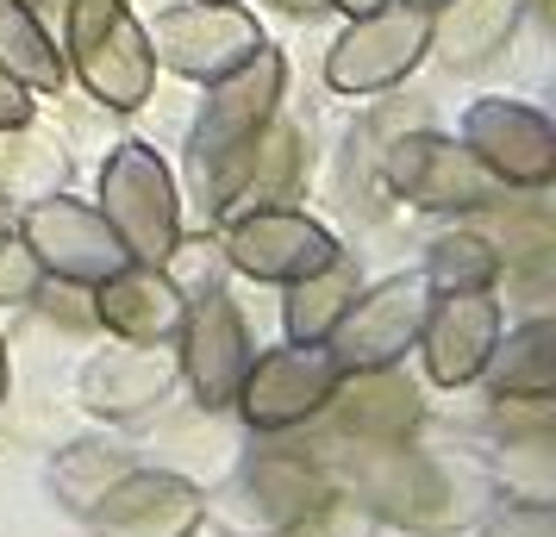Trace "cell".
I'll return each mask as SVG.
<instances>
[{
  "label": "cell",
  "mask_w": 556,
  "mask_h": 537,
  "mask_svg": "<svg viewBox=\"0 0 556 537\" xmlns=\"http://www.w3.org/2000/svg\"><path fill=\"white\" fill-rule=\"evenodd\" d=\"M281 81H288V63L269 44L251 63H238L231 76L206 81L201 119L188 131V188H194L206 219H226L231 206H238V188L251 176L256 138L281 113Z\"/></svg>",
  "instance_id": "obj_1"
},
{
  "label": "cell",
  "mask_w": 556,
  "mask_h": 537,
  "mask_svg": "<svg viewBox=\"0 0 556 537\" xmlns=\"http://www.w3.org/2000/svg\"><path fill=\"white\" fill-rule=\"evenodd\" d=\"M406 7H426V13H438V7H444V0H406Z\"/></svg>",
  "instance_id": "obj_35"
},
{
  "label": "cell",
  "mask_w": 556,
  "mask_h": 537,
  "mask_svg": "<svg viewBox=\"0 0 556 537\" xmlns=\"http://www.w3.org/2000/svg\"><path fill=\"white\" fill-rule=\"evenodd\" d=\"M176 344H119V350H94L81 362L76 394L94 419H144L176 394Z\"/></svg>",
  "instance_id": "obj_19"
},
{
  "label": "cell",
  "mask_w": 556,
  "mask_h": 537,
  "mask_svg": "<svg viewBox=\"0 0 556 537\" xmlns=\"http://www.w3.org/2000/svg\"><path fill=\"white\" fill-rule=\"evenodd\" d=\"M251 357H256L251 332H244V312L226 294V282L194 287L176 332V362H181V382L194 387V400L206 412H226L238 400V382H244Z\"/></svg>",
  "instance_id": "obj_10"
},
{
  "label": "cell",
  "mask_w": 556,
  "mask_h": 537,
  "mask_svg": "<svg viewBox=\"0 0 556 537\" xmlns=\"http://www.w3.org/2000/svg\"><path fill=\"white\" fill-rule=\"evenodd\" d=\"M481 382L506 407H551L556 394V319H526L519 332L494 337Z\"/></svg>",
  "instance_id": "obj_21"
},
{
  "label": "cell",
  "mask_w": 556,
  "mask_h": 537,
  "mask_svg": "<svg viewBox=\"0 0 556 537\" xmlns=\"http://www.w3.org/2000/svg\"><path fill=\"white\" fill-rule=\"evenodd\" d=\"M501 251H494V238L476 226H456V231H438L426 244V276L431 294H451V287H494L501 282Z\"/></svg>",
  "instance_id": "obj_26"
},
{
  "label": "cell",
  "mask_w": 556,
  "mask_h": 537,
  "mask_svg": "<svg viewBox=\"0 0 556 537\" xmlns=\"http://www.w3.org/2000/svg\"><path fill=\"white\" fill-rule=\"evenodd\" d=\"M326 7H338V13H351L356 20V13H376V7H388V0H326Z\"/></svg>",
  "instance_id": "obj_32"
},
{
  "label": "cell",
  "mask_w": 556,
  "mask_h": 537,
  "mask_svg": "<svg viewBox=\"0 0 556 537\" xmlns=\"http://www.w3.org/2000/svg\"><path fill=\"white\" fill-rule=\"evenodd\" d=\"M519 13H526V0H444L431 13V51L444 56L456 76H476L513 44Z\"/></svg>",
  "instance_id": "obj_20"
},
{
  "label": "cell",
  "mask_w": 556,
  "mask_h": 537,
  "mask_svg": "<svg viewBox=\"0 0 556 537\" xmlns=\"http://www.w3.org/2000/svg\"><path fill=\"white\" fill-rule=\"evenodd\" d=\"M7 387H13V362H7V337H0V407H7Z\"/></svg>",
  "instance_id": "obj_33"
},
{
  "label": "cell",
  "mask_w": 556,
  "mask_h": 537,
  "mask_svg": "<svg viewBox=\"0 0 556 537\" xmlns=\"http://www.w3.org/2000/svg\"><path fill=\"white\" fill-rule=\"evenodd\" d=\"M338 375H344V369H338V357H331L326 344H294V337H288L281 350L251 357L231 407L244 412V425L263 432V437L294 432V425H306V419L326 412Z\"/></svg>",
  "instance_id": "obj_9"
},
{
  "label": "cell",
  "mask_w": 556,
  "mask_h": 537,
  "mask_svg": "<svg viewBox=\"0 0 556 537\" xmlns=\"http://www.w3.org/2000/svg\"><path fill=\"white\" fill-rule=\"evenodd\" d=\"M426 56H431V13L406 7V0H388L376 13H356L351 26L331 38L326 88L351 94V101H369V94L401 88Z\"/></svg>",
  "instance_id": "obj_4"
},
{
  "label": "cell",
  "mask_w": 556,
  "mask_h": 537,
  "mask_svg": "<svg viewBox=\"0 0 556 537\" xmlns=\"http://www.w3.org/2000/svg\"><path fill=\"white\" fill-rule=\"evenodd\" d=\"M331 256H338V238L294 206H238L219 219V263L251 282L288 287L313 269H326Z\"/></svg>",
  "instance_id": "obj_8"
},
{
  "label": "cell",
  "mask_w": 556,
  "mask_h": 537,
  "mask_svg": "<svg viewBox=\"0 0 556 537\" xmlns=\"http://www.w3.org/2000/svg\"><path fill=\"white\" fill-rule=\"evenodd\" d=\"M463 144L501 188L544 194L556 181V126L526 101H501V94L476 101L463 113Z\"/></svg>",
  "instance_id": "obj_12"
},
{
  "label": "cell",
  "mask_w": 556,
  "mask_h": 537,
  "mask_svg": "<svg viewBox=\"0 0 556 537\" xmlns=\"http://www.w3.org/2000/svg\"><path fill=\"white\" fill-rule=\"evenodd\" d=\"M20 126H31V88L0 69V131H20Z\"/></svg>",
  "instance_id": "obj_30"
},
{
  "label": "cell",
  "mask_w": 556,
  "mask_h": 537,
  "mask_svg": "<svg viewBox=\"0 0 556 537\" xmlns=\"http://www.w3.org/2000/svg\"><path fill=\"white\" fill-rule=\"evenodd\" d=\"M101 219L113 226V238L126 244L131 263H176L181 251V194L169 163L151 144H113L101 163Z\"/></svg>",
  "instance_id": "obj_3"
},
{
  "label": "cell",
  "mask_w": 556,
  "mask_h": 537,
  "mask_svg": "<svg viewBox=\"0 0 556 537\" xmlns=\"http://www.w3.org/2000/svg\"><path fill=\"white\" fill-rule=\"evenodd\" d=\"M144 38H151L156 69H176L188 81H219L269 44L256 13H244L238 0H181L169 13H156Z\"/></svg>",
  "instance_id": "obj_7"
},
{
  "label": "cell",
  "mask_w": 556,
  "mask_h": 537,
  "mask_svg": "<svg viewBox=\"0 0 556 537\" xmlns=\"http://www.w3.org/2000/svg\"><path fill=\"white\" fill-rule=\"evenodd\" d=\"M431 307V282L426 276H388L381 287H363L344 319L331 325L326 350L338 357V369H388L419 344Z\"/></svg>",
  "instance_id": "obj_13"
},
{
  "label": "cell",
  "mask_w": 556,
  "mask_h": 537,
  "mask_svg": "<svg viewBox=\"0 0 556 537\" xmlns=\"http://www.w3.org/2000/svg\"><path fill=\"white\" fill-rule=\"evenodd\" d=\"M301 176H306V138H301V126H288L276 113L251 151V176L238 188V206H288L301 194Z\"/></svg>",
  "instance_id": "obj_25"
},
{
  "label": "cell",
  "mask_w": 556,
  "mask_h": 537,
  "mask_svg": "<svg viewBox=\"0 0 556 537\" xmlns=\"http://www.w3.org/2000/svg\"><path fill=\"white\" fill-rule=\"evenodd\" d=\"M94 537H194L206 525V494L169 469H126L94 507L81 512Z\"/></svg>",
  "instance_id": "obj_15"
},
{
  "label": "cell",
  "mask_w": 556,
  "mask_h": 537,
  "mask_svg": "<svg viewBox=\"0 0 556 537\" xmlns=\"http://www.w3.org/2000/svg\"><path fill=\"white\" fill-rule=\"evenodd\" d=\"M70 176V156L63 144H31L26 126L0 131V201L20 194V201H38V194H56Z\"/></svg>",
  "instance_id": "obj_27"
},
{
  "label": "cell",
  "mask_w": 556,
  "mask_h": 537,
  "mask_svg": "<svg viewBox=\"0 0 556 537\" xmlns=\"http://www.w3.org/2000/svg\"><path fill=\"white\" fill-rule=\"evenodd\" d=\"M45 294V269L31 263L20 231H0V307H31Z\"/></svg>",
  "instance_id": "obj_28"
},
{
  "label": "cell",
  "mask_w": 556,
  "mask_h": 537,
  "mask_svg": "<svg viewBox=\"0 0 556 537\" xmlns=\"http://www.w3.org/2000/svg\"><path fill=\"white\" fill-rule=\"evenodd\" d=\"M31 13H38V20H63V0H26Z\"/></svg>",
  "instance_id": "obj_34"
},
{
  "label": "cell",
  "mask_w": 556,
  "mask_h": 537,
  "mask_svg": "<svg viewBox=\"0 0 556 537\" xmlns=\"http://www.w3.org/2000/svg\"><path fill=\"white\" fill-rule=\"evenodd\" d=\"M476 537H556V507L551 500H519V507L488 512Z\"/></svg>",
  "instance_id": "obj_29"
},
{
  "label": "cell",
  "mask_w": 556,
  "mask_h": 537,
  "mask_svg": "<svg viewBox=\"0 0 556 537\" xmlns=\"http://www.w3.org/2000/svg\"><path fill=\"white\" fill-rule=\"evenodd\" d=\"M326 500H331L326 475L306 457H294V450H256V457L238 462V475L206 500V512H213L231 537H281V532H301Z\"/></svg>",
  "instance_id": "obj_5"
},
{
  "label": "cell",
  "mask_w": 556,
  "mask_h": 537,
  "mask_svg": "<svg viewBox=\"0 0 556 537\" xmlns=\"http://www.w3.org/2000/svg\"><path fill=\"white\" fill-rule=\"evenodd\" d=\"M88 312L119 344H176L188 287L169 276V263H119L106 282L88 287Z\"/></svg>",
  "instance_id": "obj_18"
},
{
  "label": "cell",
  "mask_w": 556,
  "mask_h": 537,
  "mask_svg": "<svg viewBox=\"0 0 556 537\" xmlns=\"http://www.w3.org/2000/svg\"><path fill=\"white\" fill-rule=\"evenodd\" d=\"M0 69L20 76L31 94H63V81H70L51 26L31 13L26 0H0Z\"/></svg>",
  "instance_id": "obj_23"
},
{
  "label": "cell",
  "mask_w": 556,
  "mask_h": 537,
  "mask_svg": "<svg viewBox=\"0 0 556 537\" xmlns=\"http://www.w3.org/2000/svg\"><path fill=\"white\" fill-rule=\"evenodd\" d=\"M20 244L31 251V263L45 269V282L63 287H94L106 282L119 263H131L126 244L113 238V226L101 219L94 201H76V194H38V201L20 213Z\"/></svg>",
  "instance_id": "obj_6"
},
{
  "label": "cell",
  "mask_w": 556,
  "mask_h": 537,
  "mask_svg": "<svg viewBox=\"0 0 556 537\" xmlns=\"http://www.w3.org/2000/svg\"><path fill=\"white\" fill-rule=\"evenodd\" d=\"M63 69L101 113H131L156 94V56L126 0H63Z\"/></svg>",
  "instance_id": "obj_2"
},
{
  "label": "cell",
  "mask_w": 556,
  "mask_h": 537,
  "mask_svg": "<svg viewBox=\"0 0 556 537\" xmlns=\"http://www.w3.org/2000/svg\"><path fill=\"white\" fill-rule=\"evenodd\" d=\"M276 13H288V20H313V13H326V0H269Z\"/></svg>",
  "instance_id": "obj_31"
},
{
  "label": "cell",
  "mask_w": 556,
  "mask_h": 537,
  "mask_svg": "<svg viewBox=\"0 0 556 537\" xmlns=\"http://www.w3.org/2000/svg\"><path fill=\"white\" fill-rule=\"evenodd\" d=\"M351 482L376 512L401 519V525H413V532H451L456 519L476 512V500L456 487V475L444 469V462L413 457V450H401V444L369 450V462L356 469Z\"/></svg>",
  "instance_id": "obj_14"
},
{
  "label": "cell",
  "mask_w": 556,
  "mask_h": 537,
  "mask_svg": "<svg viewBox=\"0 0 556 537\" xmlns=\"http://www.w3.org/2000/svg\"><path fill=\"white\" fill-rule=\"evenodd\" d=\"M388 181L419 213H451L456 219V213H494V206H506V188L469 156V144L438 138V131L394 138L388 144Z\"/></svg>",
  "instance_id": "obj_11"
},
{
  "label": "cell",
  "mask_w": 556,
  "mask_h": 537,
  "mask_svg": "<svg viewBox=\"0 0 556 537\" xmlns=\"http://www.w3.org/2000/svg\"><path fill=\"white\" fill-rule=\"evenodd\" d=\"M494 337H501L494 287H451V294H431L413 350L426 357V375L438 387H469L481 382V369L494 357Z\"/></svg>",
  "instance_id": "obj_16"
},
{
  "label": "cell",
  "mask_w": 556,
  "mask_h": 537,
  "mask_svg": "<svg viewBox=\"0 0 556 537\" xmlns=\"http://www.w3.org/2000/svg\"><path fill=\"white\" fill-rule=\"evenodd\" d=\"M331 432L356 444V450H388V444H406L426 419V394L413 375H401V362L388 369H344L338 387H331Z\"/></svg>",
  "instance_id": "obj_17"
},
{
  "label": "cell",
  "mask_w": 556,
  "mask_h": 537,
  "mask_svg": "<svg viewBox=\"0 0 556 537\" xmlns=\"http://www.w3.org/2000/svg\"><path fill=\"white\" fill-rule=\"evenodd\" d=\"M126 469H138V457H131V444H113V437H81V444H70V450H56V462H51L56 507L81 519Z\"/></svg>",
  "instance_id": "obj_24"
},
{
  "label": "cell",
  "mask_w": 556,
  "mask_h": 537,
  "mask_svg": "<svg viewBox=\"0 0 556 537\" xmlns=\"http://www.w3.org/2000/svg\"><path fill=\"white\" fill-rule=\"evenodd\" d=\"M356 294H363V269L338 251L326 269H313V276H301V282H288L281 325H288V337H294V344H326L331 325L344 319V307H351Z\"/></svg>",
  "instance_id": "obj_22"
}]
</instances>
